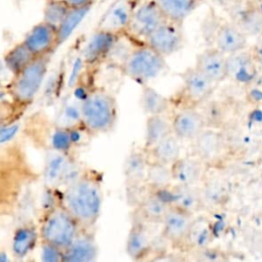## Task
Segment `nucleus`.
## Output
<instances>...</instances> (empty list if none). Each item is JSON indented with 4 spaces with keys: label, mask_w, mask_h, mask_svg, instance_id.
<instances>
[{
    "label": "nucleus",
    "mask_w": 262,
    "mask_h": 262,
    "mask_svg": "<svg viewBox=\"0 0 262 262\" xmlns=\"http://www.w3.org/2000/svg\"><path fill=\"white\" fill-rule=\"evenodd\" d=\"M261 1H262V0H261Z\"/></svg>",
    "instance_id": "nucleus-40"
},
{
    "label": "nucleus",
    "mask_w": 262,
    "mask_h": 262,
    "mask_svg": "<svg viewBox=\"0 0 262 262\" xmlns=\"http://www.w3.org/2000/svg\"><path fill=\"white\" fill-rule=\"evenodd\" d=\"M89 9H90V7L71 8V10L64 17L61 25L58 27L60 44H62L66 40H68L69 37L74 33V31L77 29V27L80 25V23L84 19L85 15L89 11Z\"/></svg>",
    "instance_id": "nucleus-35"
},
{
    "label": "nucleus",
    "mask_w": 262,
    "mask_h": 262,
    "mask_svg": "<svg viewBox=\"0 0 262 262\" xmlns=\"http://www.w3.org/2000/svg\"><path fill=\"white\" fill-rule=\"evenodd\" d=\"M139 102L147 116L167 114L171 107V100L147 84L141 85Z\"/></svg>",
    "instance_id": "nucleus-27"
},
{
    "label": "nucleus",
    "mask_w": 262,
    "mask_h": 262,
    "mask_svg": "<svg viewBox=\"0 0 262 262\" xmlns=\"http://www.w3.org/2000/svg\"><path fill=\"white\" fill-rule=\"evenodd\" d=\"M81 104L82 101L79 103L69 102L64 104L56 118V126L64 128L82 127Z\"/></svg>",
    "instance_id": "nucleus-34"
},
{
    "label": "nucleus",
    "mask_w": 262,
    "mask_h": 262,
    "mask_svg": "<svg viewBox=\"0 0 262 262\" xmlns=\"http://www.w3.org/2000/svg\"><path fill=\"white\" fill-rule=\"evenodd\" d=\"M171 207L166 190H148L135 205V218L148 224H161Z\"/></svg>",
    "instance_id": "nucleus-13"
},
{
    "label": "nucleus",
    "mask_w": 262,
    "mask_h": 262,
    "mask_svg": "<svg viewBox=\"0 0 262 262\" xmlns=\"http://www.w3.org/2000/svg\"><path fill=\"white\" fill-rule=\"evenodd\" d=\"M40 259L44 262H63V250L46 242H41Z\"/></svg>",
    "instance_id": "nucleus-36"
},
{
    "label": "nucleus",
    "mask_w": 262,
    "mask_h": 262,
    "mask_svg": "<svg viewBox=\"0 0 262 262\" xmlns=\"http://www.w3.org/2000/svg\"><path fill=\"white\" fill-rule=\"evenodd\" d=\"M174 184L171 167L160 163L149 162L145 185L151 191H165Z\"/></svg>",
    "instance_id": "nucleus-29"
},
{
    "label": "nucleus",
    "mask_w": 262,
    "mask_h": 262,
    "mask_svg": "<svg viewBox=\"0 0 262 262\" xmlns=\"http://www.w3.org/2000/svg\"><path fill=\"white\" fill-rule=\"evenodd\" d=\"M191 143V155L204 164L215 160L221 151L222 141L220 135L213 130H204Z\"/></svg>",
    "instance_id": "nucleus-24"
},
{
    "label": "nucleus",
    "mask_w": 262,
    "mask_h": 262,
    "mask_svg": "<svg viewBox=\"0 0 262 262\" xmlns=\"http://www.w3.org/2000/svg\"><path fill=\"white\" fill-rule=\"evenodd\" d=\"M71 8H84L91 7L94 0H64Z\"/></svg>",
    "instance_id": "nucleus-38"
},
{
    "label": "nucleus",
    "mask_w": 262,
    "mask_h": 262,
    "mask_svg": "<svg viewBox=\"0 0 262 262\" xmlns=\"http://www.w3.org/2000/svg\"><path fill=\"white\" fill-rule=\"evenodd\" d=\"M213 4H215L216 6H219L221 8L226 9L227 7H229L235 0H210Z\"/></svg>",
    "instance_id": "nucleus-39"
},
{
    "label": "nucleus",
    "mask_w": 262,
    "mask_h": 262,
    "mask_svg": "<svg viewBox=\"0 0 262 262\" xmlns=\"http://www.w3.org/2000/svg\"><path fill=\"white\" fill-rule=\"evenodd\" d=\"M166 18L154 0H141L133 12L126 34L143 43Z\"/></svg>",
    "instance_id": "nucleus-7"
},
{
    "label": "nucleus",
    "mask_w": 262,
    "mask_h": 262,
    "mask_svg": "<svg viewBox=\"0 0 262 262\" xmlns=\"http://www.w3.org/2000/svg\"><path fill=\"white\" fill-rule=\"evenodd\" d=\"M166 194L175 208L194 215L204 204L203 194L194 185H181L174 183L166 190Z\"/></svg>",
    "instance_id": "nucleus-20"
},
{
    "label": "nucleus",
    "mask_w": 262,
    "mask_h": 262,
    "mask_svg": "<svg viewBox=\"0 0 262 262\" xmlns=\"http://www.w3.org/2000/svg\"><path fill=\"white\" fill-rule=\"evenodd\" d=\"M82 127L90 135L112 132L118 120L116 97L104 89H94L82 98Z\"/></svg>",
    "instance_id": "nucleus-2"
},
{
    "label": "nucleus",
    "mask_w": 262,
    "mask_h": 262,
    "mask_svg": "<svg viewBox=\"0 0 262 262\" xmlns=\"http://www.w3.org/2000/svg\"><path fill=\"white\" fill-rule=\"evenodd\" d=\"M59 203L75 217L83 228L93 229L102 209L101 178L93 171L84 173L59 191Z\"/></svg>",
    "instance_id": "nucleus-1"
},
{
    "label": "nucleus",
    "mask_w": 262,
    "mask_h": 262,
    "mask_svg": "<svg viewBox=\"0 0 262 262\" xmlns=\"http://www.w3.org/2000/svg\"><path fill=\"white\" fill-rule=\"evenodd\" d=\"M165 16L169 19L183 23L203 0H154Z\"/></svg>",
    "instance_id": "nucleus-28"
},
{
    "label": "nucleus",
    "mask_w": 262,
    "mask_h": 262,
    "mask_svg": "<svg viewBox=\"0 0 262 262\" xmlns=\"http://www.w3.org/2000/svg\"><path fill=\"white\" fill-rule=\"evenodd\" d=\"M248 36L233 21L220 24L215 32V47L226 55L244 50Z\"/></svg>",
    "instance_id": "nucleus-21"
},
{
    "label": "nucleus",
    "mask_w": 262,
    "mask_h": 262,
    "mask_svg": "<svg viewBox=\"0 0 262 262\" xmlns=\"http://www.w3.org/2000/svg\"><path fill=\"white\" fill-rule=\"evenodd\" d=\"M37 56L29 49L24 41L13 45L4 55V64L6 69L14 75L31 63Z\"/></svg>",
    "instance_id": "nucleus-30"
},
{
    "label": "nucleus",
    "mask_w": 262,
    "mask_h": 262,
    "mask_svg": "<svg viewBox=\"0 0 262 262\" xmlns=\"http://www.w3.org/2000/svg\"><path fill=\"white\" fill-rule=\"evenodd\" d=\"M23 41L35 56L51 55L60 45L58 28L42 19L27 32Z\"/></svg>",
    "instance_id": "nucleus-10"
},
{
    "label": "nucleus",
    "mask_w": 262,
    "mask_h": 262,
    "mask_svg": "<svg viewBox=\"0 0 262 262\" xmlns=\"http://www.w3.org/2000/svg\"><path fill=\"white\" fill-rule=\"evenodd\" d=\"M172 131L180 140L192 141L205 130V118L194 107L177 110L171 117Z\"/></svg>",
    "instance_id": "nucleus-15"
},
{
    "label": "nucleus",
    "mask_w": 262,
    "mask_h": 262,
    "mask_svg": "<svg viewBox=\"0 0 262 262\" xmlns=\"http://www.w3.org/2000/svg\"><path fill=\"white\" fill-rule=\"evenodd\" d=\"M84 171L71 152L51 149L44 160L42 173L44 185L52 190L62 189L77 180Z\"/></svg>",
    "instance_id": "nucleus-6"
},
{
    "label": "nucleus",
    "mask_w": 262,
    "mask_h": 262,
    "mask_svg": "<svg viewBox=\"0 0 262 262\" xmlns=\"http://www.w3.org/2000/svg\"><path fill=\"white\" fill-rule=\"evenodd\" d=\"M173 133L171 118L164 115L147 116L144 133V148H149L156 143Z\"/></svg>",
    "instance_id": "nucleus-26"
},
{
    "label": "nucleus",
    "mask_w": 262,
    "mask_h": 262,
    "mask_svg": "<svg viewBox=\"0 0 262 262\" xmlns=\"http://www.w3.org/2000/svg\"><path fill=\"white\" fill-rule=\"evenodd\" d=\"M118 37L119 35L95 29L82 49V61L89 67L105 62Z\"/></svg>",
    "instance_id": "nucleus-14"
},
{
    "label": "nucleus",
    "mask_w": 262,
    "mask_h": 262,
    "mask_svg": "<svg viewBox=\"0 0 262 262\" xmlns=\"http://www.w3.org/2000/svg\"><path fill=\"white\" fill-rule=\"evenodd\" d=\"M50 56L36 57L21 71L12 75L7 93L15 105L28 106L34 101L47 75Z\"/></svg>",
    "instance_id": "nucleus-4"
},
{
    "label": "nucleus",
    "mask_w": 262,
    "mask_h": 262,
    "mask_svg": "<svg viewBox=\"0 0 262 262\" xmlns=\"http://www.w3.org/2000/svg\"><path fill=\"white\" fill-rule=\"evenodd\" d=\"M180 78L182 81L181 95L187 103L186 106L191 107L204 101L212 92L215 84L195 67L185 69L180 74Z\"/></svg>",
    "instance_id": "nucleus-12"
},
{
    "label": "nucleus",
    "mask_w": 262,
    "mask_h": 262,
    "mask_svg": "<svg viewBox=\"0 0 262 262\" xmlns=\"http://www.w3.org/2000/svg\"><path fill=\"white\" fill-rule=\"evenodd\" d=\"M40 238L39 225L33 221L25 222L17 226L11 236V255L16 259H23L30 255L37 247Z\"/></svg>",
    "instance_id": "nucleus-19"
},
{
    "label": "nucleus",
    "mask_w": 262,
    "mask_h": 262,
    "mask_svg": "<svg viewBox=\"0 0 262 262\" xmlns=\"http://www.w3.org/2000/svg\"><path fill=\"white\" fill-rule=\"evenodd\" d=\"M210 229L202 218H194L181 250H203L210 242Z\"/></svg>",
    "instance_id": "nucleus-32"
},
{
    "label": "nucleus",
    "mask_w": 262,
    "mask_h": 262,
    "mask_svg": "<svg viewBox=\"0 0 262 262\" xmlns=\"http://www.w3.org/2000/svg\"><path fill=\"white\" fill-rule=\"evenodd\" d=\"M71 10L64 0H45L43 6V20L58 28Z\"/></svg>",
    "instance_id": "nucleus-33"
},
{
    "label": "nucleus",
    "mask_w": 262,
    "mask_h": 262,
    "mask_svg": "<svg viewBox=\"0 0 262 262\" xmlns=\"http://www.w3.org/2000/svg\"><path fill=\"white\" fill-rule=\"evenodd\" d=\"M203 165L204 163L192 155L180 157L170 166L174 183L196 186L204 176Z\"/></svg>",
    "instance_id": "nucleus-23"
},
{
    "label": "nucleus",
    "mask_w": 262,
    "mask_h": 262,
    "mask_svg": "<svg viewBox=\"0 0 262 262\" xmlns=\"http://www.w3.org/2000/svg\"><path fill=\"white\" fill-rule=\"evenodd\" d=\"M17 125H7L6 127L2 126V131H1V142L3 143L6 140H9L14 134L15 131L17 130Z\"/></svg>",
    "instance_id": "nucleus-37"
},
{
    "label": "nucleus",
    "mask_w": 262,
    "mask_h": 262,
    "mask_svg": "<svg viewBox=\"0 0 262 262\" xmlns=\"http://www.w3.org/2000/svg\"><path fill=\"white\" fill-rule=\"evenodd\" d=\"M98 256V246L93 229L82 228L72 244L63 250V262H93Z\"/></svg>",
    "instance_id": "nucleus-18"
},
{
    "label": "nucleus",
    "mask_w": 262,
    "mask_h": 262,
    "mask_svg": "<svg viewBox=\"0 0 262 262\" xmlns=\"http://www.w3.org/2000/svg\"><path fill=\"white\" fill-rule=\"evenodd\" d=\"M193 219L194 215L172 206L160 224L162 238L169 245L181 249Z\"/></svg>",
    "instance_id": "nucleus-11"
},
{
    "label": "nucleus",
    "mask_w": 262,
    "mask_h": 262,
    "mask_svg": "<svg viewBox=\"0 0 262 262\" xmlns=\"http://www.w3.org/2000/svg\"><path fill=\"white\" fill-rule=\"evenodd\" d=\"M251 55L244 51H237L226 55V77L238 81H247L250 78L248 70L251 68Z\"/></svg>",
    "instance_id": "nucleus-31"
},
{
    "label": "nucleus",
    "mask_w": 262,
    "mask_h": 262,
    "mask_svg": "<svg viewBox=\"0 0 262 262\" xmlns=\"http://www.w3.org/2000/svg\"><path fill=\"white\" fill-rule=\"evenodd\" d=\"M167 68L166 57L143 42L133 47L121 71L129 79L143 85L159 77Z\"/></svg>",
    "instance_id": "nucleus-5"
},
{
    "label": "nucleus",
    "mask_w": 262,
    "mask_h": 262,
    "mask_svg": "<svg viewBox=\"0 0 262 262\" xmlns=\"http://www.w3.org/2000/svg\"><path fill=\"white\" fill-rule=\"evenodd\" d=\"M194 67L214 83L226 77V54L216 47L206 48L198 54Z\"/></svg>",
    "instance_id": "nucleus-22"
},
{
    "label": "nucleus",
    "mask_w": 262,
    "mask_h": 262,
    "mask_svg": "<svg viewBox=\"0 0 262 262\" xmlns=\"http://www.w3.org/2000/svg\"><path fill=\"white\" fill-rule=\"evenodd\" d=\"M144 42L163 56H171L184 46L183 23L166 18Z\"/></svg>",
    "instance_id": "nucleus-8"
},
{
    "label": "nucleus",
    "mask_w": 262,
    "mask_h": 262,
    "mask_svg": "<svg viewBox=\"0 0 262 262\" xmlns=\"http://www.w3.org/2000/svg\"><path fill=\"white\" fill-rule=\"evenodd\" d=\"M40 242L67 249L82 230L75 217L58 202L43 213L39 222Z\"/></svg>",
    "instance_id": "nucleus-3"
},
{
    "label": "nucleus",
    "mask_w": 262,
    "mask_h": 262,
    "mask_svg": "<svg viewBox=\"0 0 262 262\" xmlns=\"http://www.w3.org/2000/svg\"><path fill=\"white\" fill-rule=\"evenodd\" d=\"M141 0H114L99 18L96 29L121 35L127 32L133 12Z\"/></svg>",
    "instance_id": "nucleus-9"
},
{
    "label": "nucleus",
    "mask_w": 262,
    "mask_h": 262,
    "mask_svg": "<svg viewBox=\"0 0 262 262\" xmlns=\"http://www.w3.org/2000/svg\"><path fill=\"white\" fill-rule=\"evenodd\" d=\"M180 139L171 133L154 146L144 148L149 162L160 163L171 166L181 157V143Z\"/></svg>",
    "instance_id": "nucleus-25"
},
{
    "label": "nucleus",
    "mask_w": 262,
    "mask_h": 262,
    "mask_svg": "<svg viewBox=\"0 0 262 262\" xmlns=\"http://www.w3.org/2000/svg\"><path fill=\"white\" fill-rule=\"evenodd\" d=\"M149 160L145 149H133L126 158L123 165V173L127 189L131 193L137 192L138 189L146 187L145 178Z\"/></svg>",
    "instance_id": "nucleus-16"
},
{
    "label": "nucleus",
    "mask_w": 262,
    "mask_h": 262,
    "mask_svg": "<svg viewBox=\"0 0 262 262\" xmlns=\"http://www.w3.org/2000/svg\"><path fill=\"white\" fill-rule=\"evenodd\" d=\"M146 222L134 218L126 241V252L133 260H142L151 254L155 241L149 234Z\"/></svg>",
    "instance_id": "nucleus-17"
}]
</instances>
